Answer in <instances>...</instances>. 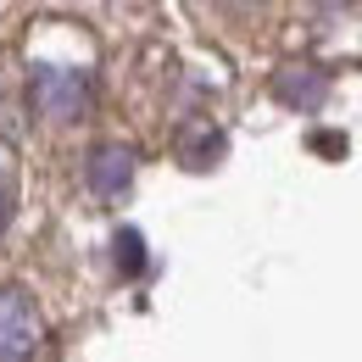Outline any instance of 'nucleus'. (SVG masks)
Listing matches in <instances>:
<instances>
[{"label":"nucleus","instance_id":"f257e3e1","mask_svg":"<svg viewBox=\"0 0 362 362\" xmlns=\"http://www.w3.org/2000/svg\"><path fill=\"white\" fill-rule=\"evenodd\" d=\"M40 334H45L40 307H34L23 290L6 284V290H0V362H34Z\"/></svg>","mask_w":362,"mask_h":362},{"label":"nucleus","instance_id":"f03ea898","mask_svg":"<svg viewBox=\"0 0 362 362\" xmlns=\"http://www.w3.org/2000/svg\"><path fill=\"white\" fill-rule=\"evenodd\" d=\"M34 106L56 117V123H73L90 112V73H73V67H40L34 73Z\"/></svg>","mask_w":362,"mask_h":362},{"label":"nucleus","instance_id":"7ed1b4c3","mask_svg":"<svg viewBox=\"0 0 362 362\" xmlns=\"http://www.w3.org/2000/svg\"><path fill=\"white\" fill-rule=\"evenodd\" d=\"M134 179V151L129 145H95L90 151V189L95 195H123Z\"/></svg>","mask_w":362,"mask_h":362},{"label":"nucleus","instance_id":"20e7f679","mask_svg":"<svg viewBox=\"0 0 362 362\" xmlns=\"http://www.w3.org/2000/svg\"><path fill=\"white\" fill-rule=\"evenodd\" d=\"M11 206H17V156H11V145L0 139V228L11 218Z\"/></svg>","mask_w":362,"mask_h":362},{"label":"nucleus","instance_id":"39448f33","mask_svg":"<svg viewBox=\"0 0 362 362\" xmlns=\"http://www.w3.org/2000/svg\"><path fill=\"white\" fill-rule=\"evenodd\" d=\"M117 262H123L129 273L139 268V240H134V234H123V240H117Z\"/></svg>","mask_w":362,"mask_h":362}]
</instances>
